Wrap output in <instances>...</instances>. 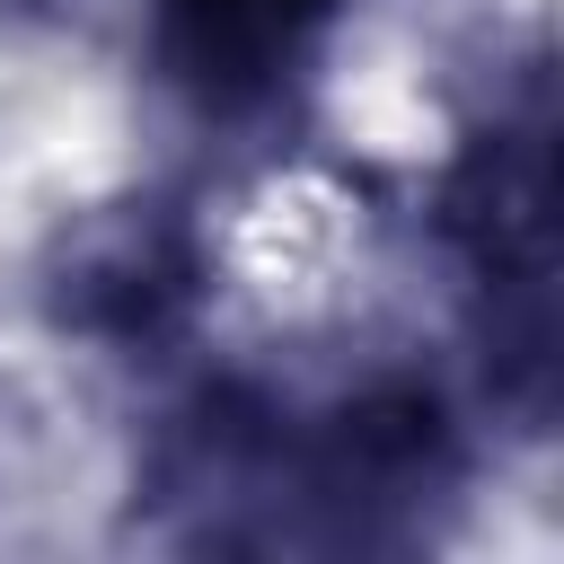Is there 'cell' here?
<instances>
[{
    "instance_id": "6da1fadb",
    "label": "cell",
    "mask_w": 564,
    "mask_h": 564,
    "mask_svg": "<svg viewBox=\"0 0 564 564\" xmlns=\"http://www.w3.org/2000/svg\"><path fill=\"white\" fill-rule=\"evenodd\" d=\"M203 282V247L167 203H106L53 256V317L97 344H159Z\"/></svg>"
}]
</instances>
